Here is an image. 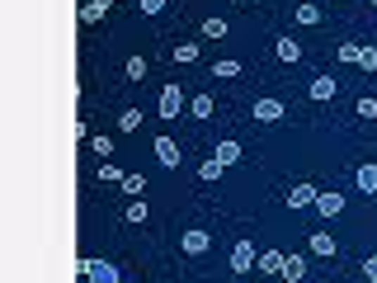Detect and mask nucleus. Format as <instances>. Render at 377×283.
I'll return each mask as SVG.
<instances>
[{"label":"nucleus","mask_w":377,"mask_h":283,"mask_svg":"<svg viewBox=\"0 0 377 283\" xmlns=\"http://www.w3.org/2000/svg\"><path fill=\"white\" fill-rule=\"evenodd\" d=\"M156 113L160 118H179V113H184V90H179V85H165L160 99H156Z\"/></svg>","instance_id":"obj_1"},{"label":"nucleus","mask_w":377,"mask_h":283,"mask_svg":"<svg viewBox=\"0 0 377 283\" xmlns=\"http://www.w3.org/2000/svg\"><path fill=\"white\" fill-rule=\"evenodd\" d=\"M85 279H90V283H123V274H118V265H109V260L90 255V269H85Z\"/></svg>","instance_id":"obj_2"},{"label":"nucleus","mask_w":377,"mask_h":283,"mask_svg":"<svg viewBox=\"0 0 377 283\" xmlns=\"http://www.w3.org/2000/svg\"><path fill=\"white\" fill-rule=\"evenodd\" d=\"M250 118H255V123H279V118H283V99H274V94H264V99H255Z\"/></svg>","instance_id":"obj_3"},{"label":"nucleus","mask_w":377,"mask_h":283,"mask_svg":"<svg viewBox=\"0 0 377 283\" xmlns=\"http://www.w3.org/2000/svg\"><path fill=\"white\" fill-rule=\"evenodd\" d=\"M179 251H184V255H207V251H212V236L198 232V227H188V232L179 236Z\"/></svg>","instance_id":"obj_4"},{"label":"nucleus","mask_w":377,"mask_h":283,"mask_svg":"<svg viewBox=\"0 0 377 283\" xmlns=\"http://www.w3.org/2000/svg\"><path fill=\"white\" fill-rule=\"evenodd\" d=\"M255 260H260V251H255L250 241H236V246H231V269H236V274H250Z\"/></svg>","instance_id":"obj_5"},{"label":"nucleus","mask_w":377,"mask_h":283,"mask_svg":"<svg viewBox=\"0 0 377 283\" xmlns=\"http://www.w3.org/2000/svg\"><path fill=\"white\" fill-rule=\"evenodd\" d=\"M316 213H321V218H340V213H345V194L321 189V194H316Z\"/></svg>","instance_id":"obj_6"},{"label":"nucleus","mask_w":377,"mask_h":283,"mask_svg":"<svg viewBox=\"0 0 377 283\" xmlns=\"http://www.w3.org/2000/svg\"><path fill=\"white\" fill-rule=\"evenodd\" d=\"M316 194H321V189H316L312 180H302V184L288 189V208H316Z\"/></svg>","instance_id":"obj_7"},{"label":"nucleus","mask_w":377,"mask_h":283,"mask_svg":"<svg viewBox=\"0 0 377 283\" xmlns=\"http://www.w3.org/2000/svg\"><path fill=\"white\" fill-rule=\"evenodd\" d=\"M156 161L165 165V170H174V165L184 161V151H179V142H174V137H156Z\"/></svg>","instance_id":"obj_8"},{"label":"nucleus","mask_w":377,"mask_h":283,"mask_svg":"<svg viewBox=\"0 0 377 283\" xmlns=\"http://www.w3.org/2000/svg\"><path fill=\"white\" fill-rule=\"evenodd\" d=\"M293 24H298V29H316V24H321V5L302 0L298 10H293Z\"/></svg>","instance_id":"obj_9"},{"label":"nucleus","mask_w":377,"mask_h":283,"mask_svg":"<svg viewBox=\"0 0 377 283\" xmlns=\"http://www.w3.org/2000/svg\"><path fill=\"white\" fill-rule=\"evenodd\" d=\"M307 251H312V255H326V260H330V255H340V246H335V236H330V232H312Z\"/></svg>","instance_id":"obj_10"},{"label":"nucleus","mask_w":377,"mask_h":283,"mask_svg":"<svg viewBox=\"0 0 377 283\" xmlns=\"http://www.w3.org/2000/svg\"><path fill=\"white\" fill-rule=\"evenodd\" d=\"M354 184H359V194H377V165L373 161H363L359 170H354Z\"/></svg>","instance_id":"obj_11"},{"label":"nucleus","mask_w":377,"mask_h":283,"mask_svg":"<svg viewBox=\"0 0 377 283\" xmlns=\"http://www.w3.org/2000/svg\"><path fill=\"white\" fill-rule=\"evenodd\" d=\"M241 156H245V151H241V142H217V151H212V161H217L222 170H226V165H236Z\"/></svg>","instance_id":"obj_12"},{"label":"nucleus","mask_w":377,"mask_h":283,"mask_svg":"<svg viewBox=\"0 0 377 283\" xmlns=\"http://www.w3.org/2000/svg\"><path fill=\"white\" fill-rule=\"evenodd\" d=\"M283 279L302 283V279H307V260H302V255H283Z\"/></svg>","instance_id":"obj_13"},{"label":"nucleus","mask_w":377,"mask_h":283,"mask_svg":"<svg viewBox=\"0 0 377 283\" xmlns=\"http://www.w3.org/2000/svg\"><path fill=\"white\" fill-rule=\"evenodd\" d=\"M188 113H193V118H212V113H217V99H212V94H193V99H188Z\"/></svg>","instance_id":"obj_14"},{"label":"nucleus","mask_w":377,"mask_h":283,"mask_svg":"<svg viewBox=\"0 0 377 283\" xmlns=\"http://www.w3.org/2000/svg\"><path fill=\"white\" fill-rule=\"evenodd\" d=\"M170 57H174V62H179V66L198 62V43H193V38H184V43H174V47H170Z\"/></svg>","instance_id":"obj_15"},{"label":"nucleus","mask_w":377,"mask_h":283,"mask_svg":"<svg viewBox=\"0 0 377 283\" xmlns=\"http://www.w3.org/2000/svg\"><path fill=\"white\" fill-rule=\"evenodd\" d=\"M274 52H279V62H302V43L298 38H279Z\"/></svg>","instance_id":"obj_16"},{"label":"nucleus","mask_w":377,"mask_h":283,"mask_svg":"<svg viewBox=\"0 0 377 283\" xmlns=\"http://www.w3.org/2000/svg\"><path fill=\"white\" fill-rule=\"evenodd\" d=\"M127 194V199H141V194H146V175H137V170H127L123 175V184H118Z\"/></svg>","instance_id":"obj_17"},{"label":"nucleus","mask_w":377,"mask_h":283,"mask_svg":"<svg viewBox=\"0 0 377 283\" xmlns=\"http://www.w3.org/2000/svg\"><path fill=\"white\" fill-rule=\"evenodd\" d=\"M146 66H151V62H146L141 52H132V57L123 62V76H127V80H146Z\"/></svg>","instance_id":"obj_18"},{"label":"nucleus","mask_w":377,"mask_h":283,"mask_svg":"<svg viewBox=\"0 0 377 283\" xmlns=\"http://www.w3.org/2000/svg\"><path fill=\"white\" fill-rule=\"evenodd\" d=\"M312 99H316V104L335 99V80H330V76H316V80H312Z\"/></svg>","instance_id":"obj_19"},{"label":"nucleus","mask_w":377,"mask_h":283,"mask_svg":"<svg viewBox=\"0 0 377 283\" xmlns=\"http://www.w3.org/2000/svg\"><path fill=\"white\" fill-rule=\"evenodd\" d=\"M113 0H90V5H85V10H80V24H99V19H104V10H109Z\"/></svg>","instance_id":"obj_20"},{"label":"nucleus","mask_w":377,"mask_h":283,"mask_svg":"<svg viewBox=\"0 0 377 283\" xmlns=\"http://www.w3.org/2000/svg\"><path fill=\"white\" fill-rule=\"evenodd\" d=\"M212 76L217 80H236L241 76V62H236V57H222V62H212Z\"/></svg>","instance_id":"obj_21"},{"label":"nucleus","mask_w":377,"mask_h":283,"mask_svg":"<svg viewBox=\"0 0 377 283\" xmlns=\"http://www.w3.org/2000/svg\"><path fill=\"white\" fill-rule=\"evenodd\" d=\"M255 269H264V274H283V251H264L255 260Z\"/></svg>","instance_id":"obj_22"},{"label":"nucleus","mask_w":377,"mask_h":283,"mask_svg":"<svg viewBox=\"0 0 377 283\" xmlns=\"http://www.w3.org/2000/svg\"><path fill=\"white\" fill-rule=\"evenodd\" d=\"M198 29H203V38H226V19H222V15H207Z\"/></svg>","instance_id":"obj_23"},{"label":"nucleus","mask_w":377,"mask_h":283,"mask_svg":"<svg viewBox=\"0 0 377 283\" xmlns=\"http://www.w3.org/2000/svg\"><path fill=\"white\" fill-rule=\"evenodd\" d=\"M146 218H151V213H146V203H141V199H132V203H127V213H123L127 227H141Z\"/></svg>","instance_id":"obj_24"},{"label":"nucleus","mask_w":377,"mask_h":283,"mask_svg":"<svg viewBox=\"0 0 377 283\" xmlns=\"http://www.w3.org/2000/svg\"><path fill=\"white\" fill-rule=\"evenodd\" d=\"M354 113H359L363 123H368V118H377V99H373V94H359V99H354Z\"/></svg>","instance_id":"obj_25"},{"label":"nucleus","mask_w":377,"mask_h":283,"mask_svg":"<svg viewBox=\"0 0 377 283\" xmlns=\"http://www.w3.org/2000/svg\"><path fill=\"white\" fill-rule=\"evenodd\" d=\"M141 127V109H123L118 113V132H137Z\"/></svg>","instance_id":"obj_26"},{"label":"nucleus","mask_w":377,"mask_h":283,"mask_svg":"<svg viewBox=\"0 0 377 283\" xmlns=\"http://www.w3.org/2000/svg\"><path fill=\"white\" fill-rule=\"evenodd\" d=\"M123 175H127V170H118V165H99V175H94V180H104V184H123Z\"/></svg>","instance_id":"obj_27"},{"label":"nucleus","mask_w":377,"mask_h":283,"mask_svg":"<svg viewBox=\"0 0 377 283\" xmlns=\"http://www.w3.org/2000/svg\"><path fill=\"white\" fill-rule=\"evenodd\" d=\"M359 71H368V76L377 71V47H363L359 52Z\"/></svg>","instance_id":"obj_28"},{"label":"nucleus","mask_w":377,"mask_h":283,"mask_svg":"<svg viewBox=\"0 0 377 283\" xmlns=\"http://www.w3.org/2000/svg\"><path fill=\"white\" fill-rule=\"evenodd\" d=\"M90 151L94 156H113V137H90Z\"/></svg>","instance_id":"obj_29"},{"label":"nucleus","mask_w":377,"mask_h":283,"mask_svg":"<svg viewBox=\"0 0 377 283\" xmlns=\"http://www.w3.org/2000/svg\"><path fill=\"white\" fill-rule=\"evenodd\" d=\"M198 180H222V165L217 161H203V165H198Z\"/></svg>","instance_id":"obj_30"},{"label":"nucleus","mask_w":377,"mask_h":283,"mask_svg":"<svg viewBox=\"0 0 377 283\" xmlns=\"http://www.w3.org/2000/svg\"><path fill=\"white\" fill-rule=\"evenodd\" d=\"M359 52H363L359 43H340V62H359Z\"/></svg>","instance_id":"obj_31"},{"label":"nucleus","mask_w":377,"mask_h":283,"mask_svg":"<svg viewBox=\"0 0 377 283\" xmlns=\"http://www.w3.org/2000/svg\"><path fill=\"white\" fill-rule=\"evenodd\" d=\"M137 10H141V15H160V10H165V0H137Z\"/></svg>","instance_id":"obj_32"},{"label":"nucleus","mask_w":377,"mask_h":283,"mask_svg":"<svg viewBox=\"0 0 377 283\" xmlns=\"http://www.w3.org/2000/svg\"><path fill=\"white\" fill-rule=\"evenodd\" d=\"M363 274H368V279H377V255H368V260H363Z\"/></svg>","instance_id":"obj_33"},{"label":"nucleus","mask_w":377,"mask_h":283,"mask_svg":"<svg viewBox=\"0 0 377 283\" xmlns=\"http://www.w3.org/2000/svg\"><path fill=\"white\" fill-rule=\"evenodd\" d=\"M373 10H377V0H373Z\"/></svg>","instance_id":"obj_34"},{"label":"nucleus","mask_w":377,"mask_h":283,"mask_svg":"<svg viewBox=\"0 0 377 283\" xmlns=\"http://www.w3.org/2000/svg\"><path fill=\"white\" fill-rule=\"evenodd\" d=\"M368 283H377V279H368Z\"/></svg>","instance_id":"obj_35"},{"label":"nucleus","mask_w":377,"mask_h":283,"mask_svg":"<svg viewBox=\"0 0 377 283\" xmlns=\"http://www.w3.org/2000/svg\"><path fill=\"white\" fill-rule=\"evenodd\" d=\"M113 5H118V0H113Z\"/></svg>","instance_id":"obj_36"}]
</instances>
